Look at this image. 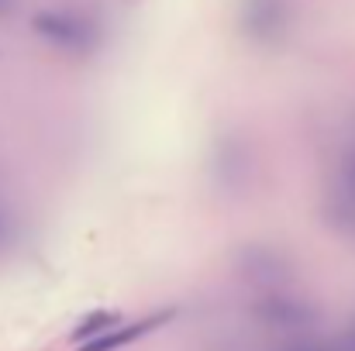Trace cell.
Returning a JSON list of instances; mask_svg holds the SVG:
<instances>
[{
    "label": "cell",
    "instance_id": "6da1fadb",
    "mask_svg": "<svg viewBox=\"0 0 355 351\" xmlns=\"http://www.w3.org/2000/svg\"><path fill=\"white\" fill-rule=\"evenodd\" d=\"M31 31L49 42L52 48L59 52H69V55H87L97 48L101 35L94 28V21L80 10H66V7H42L35 10L31 17Z\"/></svg>",
    "mask_w": 355,
    "mask_h": 351
},
{
    "label": "cell",
    "instance_id": "7a4b0ae2",
    "mask_svg": "<svg viewBox=\"0 0 355 351\" xmlns=\"http://www.w3.org/2000/svg\"><path fill=\"white\" fill-rule=\"evenodd\" d=\"M290 24L286 0H245V31L259 42H272Z\"/></svg>",
    "mask_w": 355,
    "mask_h": 351
},
{
    "label": "cell",
    "instance_id": "3957f363",
    "mask_svg": "<svg viewBox=\"0 0 355 351\" xmlns=\"http://www.w3.org/2000/svg\"><path fill=\"white\" fill-rule=\"evenodd\" d=\"M173 317H176L173 310H162V314H152V317H141V321H131V324H118V327H111L107 334H101L97 341L80 345V351H121V348H128V345H135L138 338L152 334L155 327L169 324Z\"/></svg>",
    "mask_w": 355,
    "mask_h": 351
},
{
    "label": "cell",
    "instance_id": "277c9868",
    "mask_svg": "<svg viewBox=\"0 0 355 351\" xmlns=\"http://www.w3.org/2000/svg\"><path fill=\"white\" fill-rule=\"evenodd\" d=\"M118 324H124L118 310H94L90 317H83V321L76 324V331H73L69 338H73L76 345H90V341H97L101 334H107V331L118 327Z\"/></svg>",
    "mask_w": 355,
    "mask_h": 351
},
{
    "label": "cell",
    "instance_id": "5b68a950",
    "mask_svg": "<svg viewBox=\"0 0 355 351\" xmlns=\"http://www.w3.org/2000/svg\"><path fill=\"white\" fill-rule=\"evenodd\" d=\"M276 327H304L314 314L307 307H300L297 300H266V310H262Z\"/></svg>",
    "mask_w": 355,
    "mask_h": 351
},
{
    "label": "cell",
    "instance_id": "8992f818",
    "mask_svg": "<svg viewBox=\"0 0 355 351\" xmlns=\"http://www.w3.org/2000/svg\"><path fill=\"white\" fill-rule=\"evenodd\" d=\"M345 179H349V186H352V193H355V148L345 155Z\"/></svg>",
    "mask_w": 355,
    "mask_h": 351
},
{
    "label": "cell",
    "instance_id": "52a82bcc",
    "mask_svg": "<svg viewBox=\"0 0 355 351\" xmlns=\"http://www.w3.org/2000/svg\"><path fill=\"white\" fill-rule=\"evenodd\" d=\"M10 10V0H0V14H7Z\"/></svg>",
    "mask_w": 355,
    "mask_h": 351
},
{
    "label": "cell",
    "instance_id": "ba28073f",
    "mask_svg": "<svg viewBox=\"0 0 355 351\" xmlns=\"http://www.w3.org/2000/svg\"><path fill=\"white\" fill-rule=\"evenodd\" d=\"M0 231H3V224H0Z\"/></svg>",
    "mask_w": 355,
    "mask_h": 351
}]
</instances>
